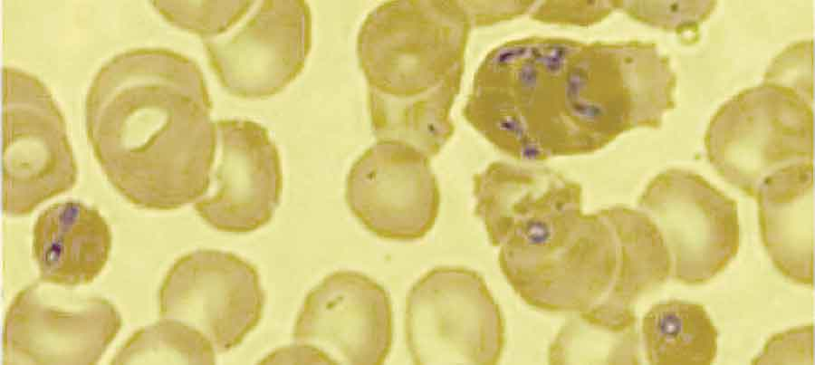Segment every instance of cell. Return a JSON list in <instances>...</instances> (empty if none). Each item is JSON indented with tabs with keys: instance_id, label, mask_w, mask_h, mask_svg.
Instances as JSON below:
<instances>
[{
	"instance_id": "22",
	"label": "cell",
	"mask_w": 815,
	"mask_h": 365,
	"mask_svg": "<svg viewBox=\"0 0 815 365\" xmlns=\"http://www.w3.org/2000/svg\"><path fill=\"white\" fill-rule=\"evenodd\" d=\"M616 9V1H546L533 9L532 18L543 23L590 25Z\"/></svg>"
},
{
	"instance_id": "3",
	"label": "cell",
	"mask_w": 815,
	"mask_h": 365,
	"mask_svg": "<svg viewBox=\"0 0 815 365\" xmlns=\"http://www.w3.org/2000/svg\"><path fill=\"white\" fill-rule=\"evenodd\" d=\"M473 17L466 3L398 0L368 14L357 36L377 140L408 143L429 158L455 132Z\"/></svg>"
},
{
	"instance_id": "6",
	"label": "cell",
	"mask_w": 815,
	"mask_h": 365,
	"mask_svg": "<svg viewBox=\"0 0 815 365\" xmlns=\"http://www.w3.org/2000/svg\"><path fill=\"white\" fill-rule=\"evenodd\" d=\"M2 94V209L21 217L72 190L78 167L64 117L40 79L5 66Z\"/></svg>"
},
{
	"instance_id": "2",
	"label": "cell",
	"mask_w": 815,
	"mask_h": 365,
	"mask_svg": "<svg viewBox=\"0 0 815 365\" xmlns=\"http://www.w3.org/2000/svg\"><path fill=\"white\" fill-rule=\"evenodd\" d=\"M199 65L165 49L121 52L95 73L85 98L88 142L128 202L169 211L208 192L217 145Z\"/></svg>"
},
{
	"instance_id": "8",
	"label": "cell",
	"mask_w": 815,
	"mask_h": 365,
	"mask_svg": "<svg viewBox=\"0 0 815 365\" xmlns=\"http://www.w3.org/2000/svg\"><path fill=\"white\" fill-rule=\"evenodd\" d=\"M638 209L658 227L671 260V275L687 285L722 273L740 245L737 203L702 176L669 168L646 186Z\"/></svg>"
},
{
	"instance_id": "15",
	"label": "cell",
	"mask_w": 815,
	"mask_h": 365,
	"mask_svg": "<svg viewBox=\"0 0 815 365\" xmlns=\"http://www.w3.org/2000/svg\"><path fill=\"white\" fill-rule=\"evenodd\" d=\"M813 163L776 170L755 197L764 248L775 268L797 284H813Z\"/></svg>"
},
{
	"instance_id": "16",
	"label": "cell",
	"mask_w": 815,
	"mask_h": 365,
	"mask_svg": "<svg viewBox=\"0 0 815 365\" xmlns=\"http://www.w3.org/2000/svg\"><path fill=\"white\" fill-rule=\"evenodd\" d=\"M111 245L105 218L77 200L49 206L33 228L32 254L43 283L75 287L91 283L104 269Z\"/></svg>"
},
{
	"instance_id": "11",
	"label": "cell",
	"mask_w": 815,
	"mask_h": 365,
	"mask_svg": "<svg viewBox=\"0 0 815 365\" xmlns=\"http://www.w3.org/2000/svg\"><path fill=\"white\" fill-rule=\"evenodd\" d=\"M49 292L39 281L13 298L3 324V364L98 363L122 326L115 305Z\"/></svg>"
},
{
	"instance_id": "1",
	"label": "cell",
	"mask_w": 815,
	"mask_h": 365,
	"mask_svg": "<svg viewBox=\"0 0 815 365\" xmlns=\"http://www.w3.org/2000/svg\"><path fill=\"white\" fill-rule=\"evenodd\" d=\"M675 89L669 59L654 43L529 36L485 55L462 114L500 152L538 162L660 128Z\"/></svg>"
},
{
	"instance_id": "4",
	"label": "cell",
	"mask_w": 815,
	"mask_h": 365,
	"mask_svg": "<svg viewBox=\"0 0 815 365\" xmlns=\"http://www.w3.org/2000/svg\"><path fill=\"white\" fill-rule=\"evenodd\" d=\"M502 274L537 310L570 313L599 302L620 260L618 207L584 213L582 187L559 174L524 197L491 240Z\"/></svg>"
},
{
	"instance_id": "5",
	"label": "cell",
	"mask_w": 815,
	"mask_h": 365,
	"mask_svg": "<svg viewBox=\"0 0 815 365\" xmlns=\"http://www.w3.org/2000/svg\"><path fill=\"white\" fill-rule=\"evenodd\" d=\"M705 146L721 178L753 197L776 170L813 161L812 101L768 82L745 89L712 117Z\"/></svg>"
},
{
	"instance_id": "10",
	"label": "cell",
	"mask_w": 815,
	"mask_h": 365,
	"mask_svg": "<svg viewBox=\"0 0 815 365\" xmlns=\"http://www.w3.org/2000/svg\"><path fill=\"white\" fill-rule=\"evenodd\" d=\"M158 301L161 318L196 328L225 352L258 325L265 295L251 263L231 252L197 249L171 265Z\"/></svg>"
},
{
	"instance_id": "18",
	"label": "cell",
	"mask_w": 815,
	"mask_h": 365,
	"mask_svg": "<svg viewBox=\"0 0 815 365\" xmlns=\"http://www.w3.org/2000/svg\"><path fill=\"white\" fill-rule=\"evenodd\" d=\"M211 341L180 321L161 320L136 331L116 351L110 364H215Z\"/></svg>"
},
{
	"instance_id": "7",
	"label": "cell",
	"mask_w": 815,
	"mask_h": 365,
	"mask_svg": "<svg viewBox=\"0 0 815 365\" xmlns=\"http://www.w3.org/2000/svg\"><path fill=\"white\" fill-rule=\"evenodd\" d=\"M407 346L416 364H496L505 322L484 279L461 266H438L407 296Z\"/></svg>"
},
{
	"instance_id": "20",
	"label": "cell",
	"mask_w": 815,
	"mask_h": 365,
	"mask_svg": "<svg viewBox=\"0 0 815 365\" xmlns=\"http://www.w3.org/2000/svg\"><path fill=\"white\" fill-rule=\"evenodd\" d=\"M252 1H153L172 25L209 39L224 34L246 14Z\"/></svg>"
},
{
	"instance_id": "13",
	"label": "cell",
	"mask_w": 815,
	"mask_h": 365,
	"mask_svg": "<svg viewBox=\"0 0 815 365\" xmlns=\"http://www.w3.org/2000/svg\"><path fill=\"white\" fill-rule=\"evenodd\" d=\"M430 158L414 146L379 140L351 165L345 200L376 236L395 241L424 237L436 224L440 190Z\"/></svg>"
},
{
	"instance_id": "21",
	"label": "cell",
	"mask_w": 815,
	"mask_h": 365,
	"mask_svg": "<svg viewBox=\"0 0 815 365\" xmlns=\"http://www.w3.org/2000/svg\"><path fill=\"white\" fill-rule=\"evenodd\" d=\"M715 5V1H616V9L646 24L684 33L695 31Z\"/></svg>"
},
{
	"instance_id": "17",
	"label": "cell",
	"mask_w": 815,
	"mask_h": 365,
	"mask_svg": "<svg viewBox=\"0 0 815 365\" xmlns=\"http://www.w3.org/2000/svg\"><path fill=\"white\" fill-rule=\"evenodd\" d=\"M648 363L709 365L718 349V331L702 304L671 299L654 304L641 323Z\"/></svg>"
},
{
	"instance_id": "12",
	"label": "cell",
	"mask_w": 815,
	"mask_h": 365,
	"mask_svg": "<svg viewBox=\"0 0 815 365\" xmlns=\"http://www.w3.org/2000/svg\"><path fill=\"white\" fill-rule=\"evenodd\" d=\"M250 13L240 25L206 39L204 46L211 68L230 94L267 98L282 91L304 68L312 47V14L304 1H263Z\"/></svg>"
},
{
	"instance_id": "14",
	"label": "cell",
	"mask_w": 815,
	"mask_h": 365,
	"mask_svg": "<svg viewBox=\"0 0 815 365\" xmlns=\"http://www.w3.org/2000/svg\"><path fill=\"white\" fill-rule=\"evenodd\" d=\"M216 125L221 150L216 187L194 208L218 231H255L271 221L280 202L283 169L278 149L258 122L226 119Z\"/></svg>"
},
{
	"instance_id": "19",
	"label": "cell",
	"mask_w": 815,
	"mask_h": 365,
	"mask_svg": "<svg viewBox=\"0 0 815 365\" xmlns=\"http://www.w3.org/2000/svg\"><path fill=\"white\" fill-rule=\"evenodd\" d=\"M575 315L564 323L551 343L549 363H639L637 328L612 329Z\"/></svg>"
},
{
	"instance_id": "9",
	"label": "cell",
	"mask_w": 815,
	"mask_h": 365,
	"mask_svg": "<svg viewBox=\"0 0 815 365\" xmlns=\"http://www.w3.org/2000/svg\"><path fill=\"white\" fill-rule=\"evenodd\" d=\"M388 293L368 275L340 270L306 295L293 326L288 357L304 362L382 364L393 340Z\"/></svg>"
}]
</instances>
